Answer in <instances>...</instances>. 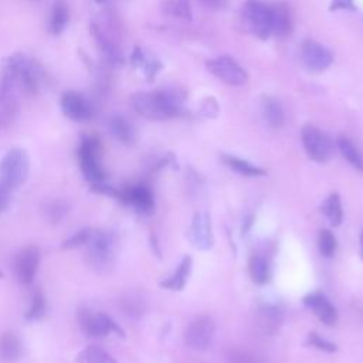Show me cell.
<instances>
[{"instance_id":"obj_1","label":"cell","mask_w":363,"mask_h":363,"mask_svg":"<svg viewBox=\"0 0 363 363\" xmlns=\"http://www.w3.org/2000/svg\"><path fill=\"white\" fill-rule=\"evenodd\" d=\"M184 101L185 94L176 89L136 93L131 98L134 110L144 118L152 121H167L179 117Z\"/></svg>"},{"instance_id":"obj_2","label":"cell","mask_w":363,"mask_h":363,"mask_svg":"<svg viewBox=\"0 0 363 363\" xmlns=\"http://www.w3.org/2000/svg\"><path fill=\"white\" fill-rule=\"evenodd\" d=\"M2 68L13 78V81L22 91V94H37L43 77V70L34 58H30L29 56L22 53H16L5 60Z\"/></svg>"},{"instance_id":"obj_3","label":"cell","mask_w":363,"mask_h":363,"mask_svg":"<svg viewBox=\"0 0 363 363\" xmlns=\"http://www.w3.org/2000/svg\"><path fill=\"white\" fill-rule=\"evenodd\" d=\"M78 162L84 177L91 184L107 180V172L101 165V144L96 136H84L78 148Z\"/></svg>"},{"instance_id":"obj_4","label":"cell","mask_w":363,"mask_h":363,"mask_svg":"<svg viewBox=\"0 0 363 363\" xmlns=\"http://www.w3.org/2000/svg\"><path fill=\"white\" fill-rule=\"evenodd\" d=\"M30 170L29 155L25 149L13 148L0 160V184L8 189L23 185Z\"/></svg>"},{"instance_id":"obj_5","label":"cell","mask_w":363,"mask_h":363,"mask_svg":"<svg viewBox=\"0 0 363 363\" xmlns=\"http://www.w3.org/2000/svg\"><path fill=\"white\" fill-rule=\"evenodd\" d=\"M117 238L115 234L106 230H93L87 243L88 260L94 268L104 269L113 264Z\"/></svg>"},{"instance_id":"obj_6","label":"cell","mask_w":363,"mask_h":363,"mask_svg":"<svg viewBox=\"0 0 363 363\" xmlns=\"http://www.w3.org/2000/svg\"><path fill=\"white\" fill-rule=\"evenodd\" d=\"M301 139L308 158L318 163H326L333 156L332 139L314 125H305L301 131Z\"/></svg>"},{"instance_id":"obj_7","label":"cell","mask_w":363,"mask_h":363,"mask_svg":"<svg viewBox=\"0 0 363 363\" xmlns=\"http://www.w3.org/2000/svg\"><path fill=\"white\" fill-rule=\"evenodd\" d=\"M77 317H78L79 326L88 336L103 338L111 332L117 333L121 338L125 336V332L122 331V328L107 314H103V312L96 314L88 308H79Z\"/></svg>"},{"instance_id":"obj_8","label":"cell","mask_w":363,"mask_h":363,"mask_svg":"<svg viewBox=\"0 0 363 363\" xmlns=\"http://www.w3.org/2000/svg\"><path fill=\"white\" fill-rule=\"evenodd\" d=\"M216 335V324L212 317L200 315L195 318L185 331V343L193 350L203 352L210 348Z\"/></svg>"},{"instance_id":"obj_9","label":"cell","mask_w":363,"mask_h":363,"mask_svg":"<svg viewBox=\"0 0 363 363\" xmlns=\"http://www.w3.org/2000/svg\"><path fill=\"white\" fill-rule=\"evenodd\" d=\"M118 198L121 203L132 208L141 215H151L155 210V196L151 188L145 184L128 185L118 189Z\"/></svg>"},{"instance_id":"obj_10","label":"cell","mask_w":363,"mask_h":363,"mask_svg":"<svg viewBox=\"0 0 363 363\" xmlns=\"http://www.w3.org/2000/svg\"><path fill=\"white\" fill-rule=\"evenodd\" d=\"M208 70L217 77L220 81H223L227 85L238 87L247 82L248 75L246 70L231 57L229 56H222L215 60L208 61Z\"/></svg>"},{"instance_id":"obj_11","label":"cell","mask_w":363,"mask_h":363,"mask_svg":"<svg viewBox=\"0 0 363 363\" xmlns=\"http://www.w3.org/2000/svg\"><path fill=\"white\" fill-rule=\"evenodd\" d=\"M244 19L248 22L251 30L261 40H267L271 34L269 6L260 0H247L243 8Z\"/></svg>"},{"instance_id":"obj_12","label":"cell","mask_w":363,"mask_h":363,"mask_svg":"<svg viewBox=\"0 0 363 363\" xmlns=\"http://www.w3.org/2000/svg\"><path fill=\"white\" fill-rule=\"evenodd\" d=\"M255 328L265 336H274L280 332L283 322H284V314L280 307L277 305H261L255 311V319H254Z\"/></svg>"},{"instance_id":"obj_13","label":"cell","mask_w":363,"mask_h":363,"mask_svg":"<svg viewBox=\"0 0 363 363\" xmlns=\"http://www.w3.org/2000/svg\"><path fill=\"white\" fill-rule=\"evenodd\" d=\"M301 58L311 71H324L332 63L331 51L315 40H305L301 46Z\"/></svg>"},{"instance_id":"obj_14","label":"cell","mask_w":363,"mask_h":363,"mask_svg":"<svg viewBox=\"0 0 363 363\" xmlns=\"http://www.w3.org/2000/svg\"><path fill=\"white\" fill-rule=\"evenodd\" d=\"M191 241L202 251H208L213 247L215 238L212 231V220L208 212L195 213L191 224Z\"/></svg>"},{"instance_id":"obj_15","label":"cell","mask_w":363,"mask_h":363,"mask_svg":"<svg viewBox=\"0 0 363 363\" xmlns=\"http://www.w3.org/2000/svg\"><path fill=\"white\" fill-rule=\"evenodd\" d=\"M60 104L63 114L74 122H85L93 117V110H91L88 101L75 91L64 93Z\"/></svg>"},{"instance_id":"obj_16","label":"cell","mask_w":363,"mask_h":363,"mask_svg":"<svg viewBox=\"0 0 363 363\" xmlns=\"http://www.w3.org/2000/svg\"><path fill=\"white\" fill-rule=\"evenodd\" d=\"M302 302L326 326H335L338 324V311L322 293H311L304 297Z\"/></svg>"},{"instance_id":"obj_17","label":"cell","mask_w":363,"mask_h":363,"mask_svg":"<svg viewBox=\"0 0 363 363\" xmlns=\"http://www.w3.org/2000/svg\"><path fill=\"white\" fill-rule=\"evenodd\" d=\"M40 264V251L37 247H26L16 258V272L22 284L30 286L34 281Z\"/></svg>"},{"instance_id":"obj_18","label":"cell","mask_w":363,"mask_h":363,"mask_svg":"<svg viewBox=\"0 0 363 363\" xmlns=\"http://www.w3.org/2000/svg\"><path fill=\"white\" fill-rule=\"evenodd\" d=\"M89 29H91V34H93L98 49L106 56V58L113 65H121L124 63V56L120 46L107 34V32L98 23H93Z\"/></svg>"},{"instance_id":"obj_19","label":"cell","mask_w":363,"mask_h":363,"mask_svg":"<svg viewBox=\"0 0 363 363\" xmlns=\"http://www.w3.org/2000/svg\"><path fill=\"white\" fill-rule=\"evenodd\" d=\"M269 20H271V34H276L280 39H286L293 32L291 15L284 4H276L269 6Z\"/></svg>"},{"instance_id":"obj_20","label":"cell","mask_w":363,"mask_h":363,"mask_svg":"<svg viewBox=\"0 0 363 363\" xmlns=\"http://www.w3.org/2000/svg\"><path fill=\"white\" fill-rule=\"evenodd\" d=\"M192 268H193L192 257L185 255L184 258H182L180 264L177 265L173 274L160 283V287L165 290H170V291H182L186 287V284L189 281V277L192 274Z\"/></svg>"},{"instance_id":"obj_21","label":"cell","mask_w":363,"mask_h":363,"mask_svg":"<svg viewBox=\"0 0 363 363\" xmlns=\"http://www.w3.org/2000/svg\"><path fill=\"white\" fill-rule=\"evenodd\" d=\"M110 132L117 141L128 146L134 145L138 139V132L134 124L121 115H115L110 120Z\"/></svg>"},{"instance_id":"obj_22","label":"cell","mask_w":363,"mask_h":363,"mask_svg":"<svg viewBox=\"0 0 363 363\" xmlns=\"http://www.w3.org/2000/svg\"><path fill=\"white\" fill-rule=\"evenodd\" d=\"M23 345L18 335L12 332L4 333L0 338V359L6 363H15L22 357Z\"/></svg>"},{"instance_id":"obj_23","label":"cell","mask_w":363,"mask_h":363,"mask_svg":"<svg viewBox=\"0 0 363 363\" xmlns=\"http://www.w3.org/2000/svg\"><path fill=\"white\" fill-rule=\"evenodd\" d=\"M222 160L229 169H231L236 173L243 174L246 177H261V176L267 174L265 169L255 166L251 162L237 158V156H233V155H222Z\"/></svg>"},{"instance_id":"obj_24","label":"cell","mask_w":363,"mask_h":363,"mask_svg":"<svg viewBox=\"0 0 363 363\" xmlns=\"http://www.w3.org/2000/svg\"><path fill=\"white\" fill-rule=\"evenodd\" d=\"M264 118L272 128H281L286 122V114L281 103L274 97H264L262 100Z\"/></svg>"},{"instance_id":"obj_25","label":"cell","mask_w":363,"mask_h":363,"mask_svg":"<svg viewBox=\"0 0 363 363\" xmlns=\"http://www.w3.org/2000/svg\"><path fill=\"white\" fill-rule=\"evenodd\" d=\"M248 272L251 280L258 284V286H264L271 279V268L269 264L267 261V258H264L260 254H254L250 257L248 260Z\"/></svg>"},{"instance_id":"obj_26","label":"cell","mask_w":363,"mask_h":363,"mask_svg":"<svg viewBox=\"0 0 363 363\" xmlns=\"http://www.w3.org/2000/svg\"><path fill=\"white\" fill-rule=\"evenodd\" d=\"M336 145L340 155L346 159V162L352 167L363 173V155L359 151V148L353 144V141L349 139L348 136H339L336 141Z\"/></svg>"},{"instance_id":"obj_27","label":"cell","mask_w":363,"mask_h":363,"mask_svg":"<svg viewBox=\"0 0 363 363\" xmlns=\"http://www.w3.org/2000/svg\"><path fill=\"white\" fill-rule=\"evenodd\" d=\"M321 212L329 220L331 226L333 227L340 226L343 222V209H342L340 196L338 193H331L322 203Z\"/></svg>"},{"instance_id":"obj_28","label":"cell","mask_w":363,"mask_h":363,"mask_svg":"<svg viewBox=\"0 0 363 363\" xmlns=\"http://www.w3.org/2000/svg\"><path fill=\"white\" fill-rule=\"evenodd\" d=\"M78 363H118L107 350L98 346H87L77 355Z\"/></svg>"},{"instance_id":"obj_29","label":"cell","mask_w":363,"mask_h":363,"mask_svg":"<svg viewBox=\"0 0 363 363\" xmlns=\"http://www.w3.org/2000/svg\"><path fill=\"white\" fill-rule=\"evenodd\" d=\"M70 22V11L64 2H57L53 8V13L50 18V32L57 36L63 33Z\"/></svg>"},{"instance_id":"obj_30","label":"cell","mask_w":363,"mask_h":363,"mask_svg":"<svg viewBox=\"0 0 363 363\" xmlns=\"http://www.w3.org/2000/svg\"><path fill=\"white\" fill-rule=\"evenodd\" d=\"M163 11L182 20L192 19V9L189 0H165Z\"/></svg>"},{"instance_id":"obj_31","label":"cell","mask_w":363,"mask_h":363,"mask_svg":"<svg viewBox=\"0 0 363 363\" xmlns=\"http://www.w3.org/2000/svg\"><path fill=\"white\" fill-rule=\"evenodd\" d=\"M227 360L230 363H265L264 357L253 350L231 348L227 350Z\"/></svg>"},{"instance_id":"obj_32","label":"cell","mask_w":363,"mask_h":363,"mask_svg":"<svg viewBox=\"0 0 363 363\" xmlns=\"http://www.w3.org/2000/svg\"><path fill=\"white\" fill-rule=\"evenodd\" d=\"M318 248L324 257H326V258L333 257V254L336 253V248H338V240L331 230L324 229L319 231Z\"/></svg>"},{"instance_id":"obj_33","label":"cell","mask_w":363,"mask_h":363,"mask_svg":"<svg viewBox=\"0 0 363 363\" xmlns=\"http://www.w3.org/2000/svg\"><path fill=\"white\" fill-rule=\"evenodd\" d=\"M46 297L43 295V293L40 290H37L33 295V300H32V305L29 308V311L26 312L25 318L27 321H37V319H42L46 314Z\"/></svg>"},{"instance_id":"obj_34","label":"cell","mask_w":363,"mask_h":363,"mask_svg":"<svg viewBox=\"0 0 363 363\" xmlns=\"http://www.w3.org/2000/svg\"><path fill=\"white\" fill-rule=\"evenodd\" d=\"M46 217L50 223H60L68 213V206L63 200L51 202L46 206Z\"/></svg>"},{"instance_id":"obj_35","label":"cell","mask_w":363,"mask_h":363,"mask_svg":"<svg viewBox=\"0 0 363 363\" xmlns=\"http://www.w3.org/2000/svg\"><path fill=\"white\" fill-rule=\"evenodd\" d=\"M305 343H307L308 346L315 348V349H318V350H321V352H325V353H335V352L338 350V346H336L333 342H331V340H328V339H324V338H322L319 333H317V332H310L308 336H307Z\"/></svg>"},{"instance_id":"obj_36","label":"cell","mask_w":363,"mask_h":363,"mask_svg":"<svg viewBox=\"0 0 363 363\" xmlns=\"http://www.w3.org/2000/svg\"><path fill=\"white\" fill-rule=\"evenodd\" d=\"M91 233H93V229H82L77 231L74 236H71L68 240L63 243V250H74L87 244L91 237Z\"/></svg>"},{"instance_id":"obj_37","label":"cell","mask_w":363,"mask_h":363,"mask_svg":"<svg viewBox=\"0 0 363 363\" xmlns=\"http://www.w3.org/2000/svg\"><path fill=\"white\" fill-rule=\"evenodd\" d=\"M331 11H355L353 0H332Z\"/></svg>"},{"instance_id":"obj_38","label":"cell","mask_w":363,"mask_h":363,"mask_svg":"<svg viewBox=\"0 0 363 363\" xmlns=\"http://www.w3.org/2000/svg\"><path fill=\"white\" fill-rule=\"evenodd\" d=\"M200 4L212 11H223L227 6V0H200Z\"/></svg>"},{"instance_id":"obj_39","label":"cell","mask_w":363,"mask_h":363,"mask_svg":"<svg viewBox=\"0 0 363 363\" xmlns=\"http://www.w3.org/2000/svg\"><path fill=\"white\" fill-rule=\"evenodd\" d=\"M11 189H8L5 185L0 184V212L5 210L9 206L11 196H9Z\"/></svg>"},{"instance_id":"obj_40","label":"cell","mask_w":363,"mask_h":363,"mask_svg":"<svg viewBox=\"0 0 363 363\" xmlns=\"http://www.w3.org/2000/svg\"><path fill=\"white\" fill-rule=\"evenodd\" d=\"M360 243H362V258H363V233H362V237H360Z\"/></svg>"},{"instance_id":"obj_41","label":"cell","mask_w":363,"mask_h":363,"mask_svg":"<svg viewBox=\"0 0 363 363\" xmlns=\"http://www.w3.org/2000/svg\"><path fill=\"white\" fill-rule=\"evenodd\" d=\"M96 2H97V4H104L106 0H96Z\"/></svg>"},{"instance_id":"obj_42","label":"cell","mask_w":363,"mask_h":363,"mask_svg":"<svg viewBox=\"0 0 363 363\" xmlns=\"http://www.w3.org/2000/svg\"><path fill=\"white\" fill-rule=\"evenodd\" d=\"M4 277H5V276H4V272H2V271H0V279H4Z\"/></svg>"}]
</instances>
